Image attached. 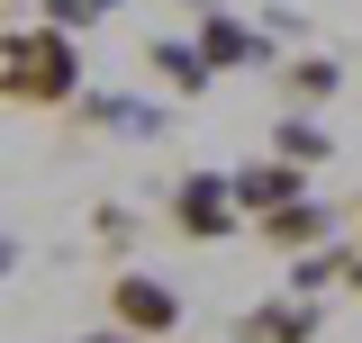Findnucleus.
<instances>
[{"label": "nucleus", "mask_w": 362, "mask_h": 343, "mask_svg": "<svg viewBox=\"0 0 362 343\" xmlns=\"http://www.w3.org/2000/svg\"><path fill=\"white\" fill-rule=\"evenodd\" d=\"M82 100V37L64 28H0V109H37V118H64Z\"/></svg>", "instance_id": "obj_1"}, {"label": "nucleus", "mask_w": 362, "mask_h": 343, "mask_svg": "<svg viewBox=\"0 0 362 343\" xmlns=\"http://www.w3.org/2000/svg\"><path fill=\"white\" fill-rule=\"evenodd\" d=\"M109 325L136 335V343L181 335V289L163 280V271H118V280H109Z\"/></svg>", "instance_id": "obj_2"}, {"label": "nucleus", "mask_w": 362, "mask_h": 343, "mask_svg": "<svg viewBox=\"0 0 362 343\" xmlns=\"http://www.w3.org/2000/svg\"><path fill=\"white\" fill-rule=\"evenodd\" d=\"M163 208H173V235H181V244H235V226H245L235 199H226V172H181Z\"/></svg>", "instance_id": "obj_3"}, {"label": "nucleus", "mask_w": 362, "mask_h": 343, "mask_svg": "<svg viewBox=\"0 0 362 343\" xmlns=\"http://www.w3.org/2000/svg\"><path fill=\"white\" fill-rule=\"evenodd\" d=\"M190 45H199V64H209V73H263V64H272V28L235 18V9H199Z\"/></svg>", "instance_id": "obj_4"}, {"label": "nucleus", "mask_w": 362, "mask_h": 343, "mask_svg": "<svg viewBox=\"0 0 362 343\" xmlns=\"http://www.w3.org/2000/svg\"><path fill=\"white\" fill-rule=\"evenodd\" d=\"M335 226H344V208L317 199V190H299L290 208L254 217V244H272V253H317V244H335Z\"/></svg>", "instance_id": "obj_5"}, {"label": "nucleus", "mask_w": 362, "mask_h": 343, "mask_svg": "<svg viewBox=\"0 0 362 343\" xmlns=\"http://www.w3.org/2000/svg\"><path fill=\"white\" fill-rule=\"evenodd\" d=\"M308 190V172L299 163H281V154H263V163H235L226 172V199H235V217H272V208H290Z\"/></svg>", "instance_id": "obj_6"}, {"label": "nucleus", "mask_w": 362, "mask_h": 343, "mask_svg": "<svg viewBox=\"0 0 362 343\" xmlns=\"http://www.w3.org/2000/svg\"><path fill=\"white\" fill-rule=\"evenodd\" d=\"M317 335H326V299H290V289L235 325V343H317Z\"/></svg>", "instance_id": "obj_7"}, {"label": "nucleus", "mask_w": 362, "mask_h": 343, "mask_svg": "<svg viewBox=\"0 0 362 343\" xmlns=\"http://www.w3.org/2000/svg\"><path fill=\"white\" fill-rule=\"evenodd\" d=\"M64 118H82L90 136H127V145H145V136H163V109H145V100H127V90H100V100H73Z\"/></svg>", "instance_id": "obj_8"}, {"label": "nucleus", "mask_w": 362, "mask_h": 343, "mask_svg": "<svg viewBox=\"0 0 362 343\" xmlns=\"http://www.w3.org/2000/svg\"><path fill=\"white\" fill-rule=\"evenodd\" d=\"M272 90H281V109H326L335 90H344V64L335 54H290V64H272Z\"/></svg>", "instance_id": "obj_9"}, {"label": "nucleus", "mask_w": 362, "mask_h": 343, "mask_svg": "<svg viewBox=\"0 0 362 343\" xmlns=\"http://www.w3.org/2000/svg\"><path fill=\"white\" fill-rule=\"evenodd\" d=\"M145 73H154L163 90H181V100H209V82H218L190 37H145Z\"/></svg>", "instance_id": "obj_10"}, {"label": "nucleus", "mask_w": 362, "mask_h": 343, "mask_svg": "<svg viewBox=\"0 0 362 343\" xmlns=\"http://www.w3.org/2000/svg\"><path fill=\"white\" fill-rule=\"evenodd\" d=\"M272 154H281V163H299V172H317V163H335V136H326V118H308V109H281Z\"/></svg>", "instance_id": "obj_11"}, {"label": "nucleus", "mask_w": 362, "mask_h": 343, "mask_svg": "<svg viewBox=\"0 0 362 343\" xmlns=\"http://www.w3.org/2000/svg\"><path fill=\"white\" fill-rule=\"evenodd\" d=\"M344 262H354V244H317V253H290V299H326V289H344Z\"/></svg>", "instance_id": "obj_12"}, {"label": "nucleus", "mask_w": 362, "mask_h": 343, "mask_svg": "<svg viewBox=\"0 0 362 343\" xmlns=\"http://www.w3.org/2000/svg\"><path fill=\"white\" fill-rule=\"evenodd\" d=\"M127 0H37V18L45 28H64V37H82V28H109Z\"/></svg>", "instance_id": "obj_13"}, {"label": "nucleus", "mask_w": 362, "mask_h": 343, "mask_svg": "<svg viewBox=\"0 0 362 343\" xmlns=\"http://www.w3.org/2000/svg\"><path fill=\"white\" fill-rule=\"evenodd\" d=\"M90 235H100L109 253H127V244H136V208H127V199H100V208H90Z\"/></svg>", "instance_id": "obj_14"}, {"label": "nucleus", "mask_w": 362, "mask_h": 343, "mask_svg": "<svg viewBox=\"0 0 362 343\" xmlns=\"http://www.w3.org/2000/svg\"><path fill=\"white\" fill-rule=\"evenodd\" d=\"M73 343H136V335H118V325H90V335H73Z\"/></svg>", "instance_id": "obj_15"}, {"label": "nucleus", "mask_w": 362, "mask_h": 343, "mask_svg": "<svg viewBox=\"0 0 362 343\" xmlns=\"http://www.w3.org/2000/svg\"><path fill=\"white\" fill-rule=\"evenodd\" d=\"M9 271H18V235H0V280H9Z\"/></svg>", "instance_id": "obj_16"}, {"label": "nucleus", "mask_w": 362, "mask_h": 343, "mask_svg": "<svg viewBox=\"0 0 362 343\" xmlns=\"http://www.w3.org/2000/svg\"><path fill=\"white\" fill-rule=\"evenodd\" d=\"M344 289H354V299H362V244H354V262H344Z\"/></svg>", "instance_id": "obj_17"}, {"label": "nucleus", "mask_w": 362, "mask_h": 343, "mask_svg": "<svg viewBox=\"0 0 362 343\" xmlns=\"http://www.w3.org/2000/svg\"><path fill=\"white\" fill-rule=\"evenodd\" d=\"M344 226H354V244H362V199H354V208H344Z\"/></svg>", "instance_id": "obj_18"}, {"label": "nucleus", "mask_w": 362, "mask_h": 343, "mask_svg": "<svg viewBox=\"0 0 362 343\" xmlns=\"http://www.w3.org/2000/svg\"><path fill=\"white\" fill-rule=\"evenodd\" d=\"M190 9H218V0H190Z\"/></svg>", "instance_id": "obj_19"}, {"label": "nucleus", "mask_w": 362, "mask_h": 343, "mask_svg": "<svg viewBox=\"0 0 362 343\" xmlns=\"http://www.w3.org/2000/svg\"><path fill=\"white\" fill-rule=\"evenodd\" d=\"M0 9H9V0H0Z\"/></svg>", "instance_id": "obj_20"}]
</instances>
